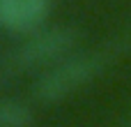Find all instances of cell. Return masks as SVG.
<instances>
[{"mask_svg": "<svg viewBox=\"0 0 131 127\" xmlns=\"http://www.w3.org/2000/svg\"><path fill=\"white\" fill-rule=\"evenodd\" d=\"M106 62L108 58L99 51L71 53L69 58H64L62 62L53 65L51 69L41 74V79L37 81V90H35L37 99L44 104H58L71 97L74 93L92 83L106 69Z\"/></svg>", "mask_w": 131, "mask_h": 127, "instance_id": "6da1fadb", "label": "cell"}, {"mask_svg": "<svg viewBox=\"0 0 131 127\" xmlns=\"http://www.w3.org/2000/svg\"><path fill=\"white\" fill-rule=\"evenodd\" d=\"M78 44V30L71 25H53L32 32L12 56L16 69H51L74 53Z\"/></svg>", "mask_w": 131, "mask_h": 127, "instance_id": "7a4b0ae2", "label": "cell"}, {"mask_svg": "<svg viewBox=\"0 0 131 127\" xmlns=\"http://www.w3.org/2000/svg\"><path fill=\"white\" fill-rule=\"evenodd\" d=\"M51 0H0V28L32 35L48 16Z\"/></svg>", "mask_w": 131, "mask_h": 127, "instance_id": "3957f363", "label": "cell"}, {"mask_svg": "<svg viewBox=\"0 0 131 127\" xmlns=\"http://www.w3.org/2000/svg\"><path fill=\"white\" fill-rule=\"evenodd\" d=\"M35 113L18 99H0V127H32Z\"/></svg>", "mask_w": 131, "mask_h": 127, "instance_id": "277c9868", "label": "cell"}]
</instances>
